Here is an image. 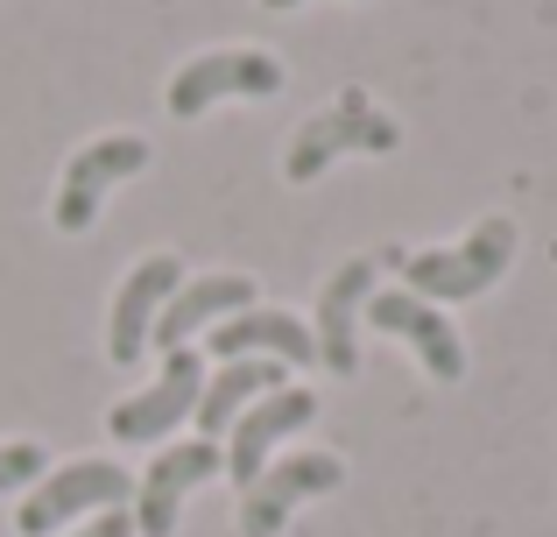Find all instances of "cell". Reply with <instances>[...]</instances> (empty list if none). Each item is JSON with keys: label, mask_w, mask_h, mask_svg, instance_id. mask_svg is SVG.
<instances>
[{"label": "cell", "mask_w": 557, "mask_h": 537, "mask_svg": "<svg viewBox=\"0 0 557 537\" xmlns=\"http://www.w3.org/2000/svg\"><path fill=\"white\" fill-rule=\"evenodd\" d=\"M388 269H403V283L417 290L423 304H459V297H480V290L502 283V269L516 263V220H480L466 241H451V248H388L381 255Z\"/></svg>", "instance_id": "cell-1"}, {"label": "cell", "mask_w": 557, "mask_h": 537, "mask_svg": "<svg viewBox=\"0 0 557 537\" xmlns=\"http://www.w3.org/2000/svg\"><path fill=\"white\" fill-rule=\"evenodd\" d=\"M395 142H403V127L388 121V113L374 107L360 85H346L332 107H318L311 121L289 135V156H283V178L289 184H311V178H325L339 156H388Z\"/></svg>", "instance_id": "cell-2"}, {"label": "cell", "mask_w": 557, "mask_h": 537, "mask_svg": "<svg viewBox=\"0 0 557 537\" xmlns=\"http://www.w3.org/2000/svg\"><path fill=\"white\" fill-rule=\"evenodd\" d=\"M127 502H135V474H127L121 460H64V467H50L22 496L14 530H22V537H57V530L78 524V516L127 510Z\"/></svg>", "instance_id": "cell-3"}, {"label": "cell", "mask_w": 557, "mask_h": 537, "mask_svg": "<svg viewBox=\"0 0 557 537\" xmlns=\"http://www.w3.org/2000/svg\"><path fill=\"white\" fill-rule=\"evenodd\" d=\"M149 163H156V149L141 135H99V142H85V149L64 163V184H57V206H50L57 234H85V227H99V206L113 198V184L141 178Z\"/></svg>", "instance_id": "cell-4"}, {"label": "cell", "mask_w": 557, "mask_h": 537, "mask_svg": "<svg viewBox=\"0 0 557 537\" xmlns=\"http://www.w3.org/2000/svg\"><path fill=\"white\" fill-rule=\"evenodd\" d=\"M283 78H289L283 57H269V50H198L190 64H177V78H170V113H177V121H198L219 99H275Z\"/></svg>", "instance_id": "cell-5"}, {"label": "cell", "mask_w": 557, "mask_h": 537, "mask_svg": "<svg viewBox=\"0 0 557 537\" xmlns=\"http://www.w3.org/2000/svg\"><path fill=\"white\" fill-rule=\"evenodd\" d=\"M346 481L339 453H289L269 460L255 488H240V537H283V524L304 510L311 496H332Z\"/></svg>", "instance_id": "cell-6"}, {"label": "cell", "mask_w": 557, "mask_h": 537, "mask_svg": "<svg viewBox=\"0 0 557 537\" xmlns=\"http://www.w3.org/2000/svg\"><path fill=\"white\" fill-rule=\"evenodd\" d=\"M198 396H205V361L190 354V346H177V354H163V368H156L149 389H135L127 403L107 411V431L121 446H156L198 411Z\"/></svg>", "instance_id": "cell-7"}, {"label": "cell", "mask_w": 557, "mask_h": 537, "mask_svg": "<svg viewBox=\"0 0 557 537\" xmlns=\"http://www.w3.org/2000/svg\"><path fill=\"white\" fill-rule=\"evenodd\" d=\"M219 467H226V446H212V439L163 446L156 467L135 481V530L141 537H170V530H177V516H184V496H190V488H205Z\"/></svg>", "instance_id": "cell-8"}, {"label": "cell", "mask_w": 557, "mask_h": 537, "mask_svg": "<svg viewBox=\"0 0 557 537\" xmlns=\"http://www.w3.org/2000/svg\"><path fill=\"white\" fill-rule=\"evenodd\" d=\"M177 283H184V263H177L170 248L141 255V263L127 269L121 297H113V318H107V354L121 361V368H135V361L149 354L156 318H163V304H170V297H177Z\"/></svg>", "instance_id": "cell-9"}, {"label": "cell", "mask_w": 557, "mask_h": 537, "mask_svg": "<svg viewBox=\"0 0 557 537\" xmlns=\"http://www.w3.org/2000/svg\"><path fill=\"white\" fill-rule=\"evenodd\" d=\"M381 283V263L374 255H354V263H339L325 276V290H318V361H325V375H354L360 368V312H368Z\"/></svg>", "instance_id": "cell-10"}, {"label": "cell", "mask_w": 557, "mask_h": 537, "mask_svg": "<svg viewBox=\"0 0 557 537\" xmlns=\"http://www.w3.org/2000/svg\"><path fill=\"white\" fill-rule=\"evenodd\" d=\"M368 318H374V332H388V340H409V354L423 361V375H437V382H459L466 375L459 326H451L437 304H423L417 290H374Z\"/></svg>", "instance_id": "cell-11"}, {"label": "cell", "mask_w": 557, "mask_h": 537, "mask_svg": "<svg viewBox=\"0 0 557 537\" xmlns=\"http://www.w3.org/2000/svg\"><path fill=\"white\" fill-rule=\"evenodd\" d=\"M311 417H318V396H311V389H275V396H261L255 411L226 431V474L240 488H255L261 467H269V453L289 439V431H304Z\"/></svg>", "instance_id": "cell-12"}, {"label": "cell", "mask_w": 557, "mask_h": 537, "mask_svg": "<svg viewBox=\"0 0 557 537\" xmlns=\"http://www.w3.org/2000/svg\"><path fill=\"white\" fill-rule=\"evenodd\" d=\"M212 361H283V368H311L318 346H311V332H304V318L247 304L226 326H212Z\"/></svg>", "instance_id": "cell-13"}, {"label": "cell", "mask_w": 557, "mask_h": 537, "mask_svg": "<svg viewBox=\"0 0 557 537\" xmlns=\"http://www.w3.org/2000/svg\"><path fill=\"white\" fill-rule=\"evenodd\" d=\"M247 304H261L247 276H233V269L190 276V283H177V297L163 304V318H156V340H149V346L177 354V346H190V332H198V326H226V318L247 312Z\"/></svg>", "instance_id": "cell-14"}, {"label": "cell", "mask_w": 557, "mask_h": 537, "mask_svg": "<svg viewBox=\"0 0 557 537\" xmlns=\"http://www.w3.org/2000/svg\"><path fill=\"white\" fill-rule=\"evenodd\" d=\"M275 389H289V382H283V361H219V375L205 382L190 425H198V439L226 446V431L240 425V417L255 411L261 396H275Z\"/></svg>", "instance_id": "cell-15"}, {"label": "cell", "mask_w": 557, "mask_h": 537, "mask_svg": "<svg viewBox=\"0 0 557 537\" xmlns=\"http://www.w3.org/2000/svg\"><path fill=\"white\" fill-rule=\"evenodd\" d=\"M42 474H50V453H42L36 439H8V446H0V496H14V488H36Z\"/></svg>", "instance_id": "cell-16"}, {"label": "cell", "mask_w": 557, "mask_h": 537, "mask_svg": "<svg viewBox=\"0 0 557 537\" xmlns=\"http://www.w3.org/2000/svg\"><path fill=\"white\" fill-rule=\"evenodd\" d=\"M57 537H135V510H99L78 530H57Z\"/></svg>", "instance_id": "cell-17"}, {"label": "cell", "mask_w": 557, "mask_h": 537, "mask_svg": "<svg viewBox=\"0 0 557 537\" xmlns=\"http://www.w3.org/2000/svg\"><path fill=\"white\" fill-rule=\"evenodd\" d=\"M261 8H304V0H261Z\"/></svg>", "instance_id": "cell-18"}]
</instances>
